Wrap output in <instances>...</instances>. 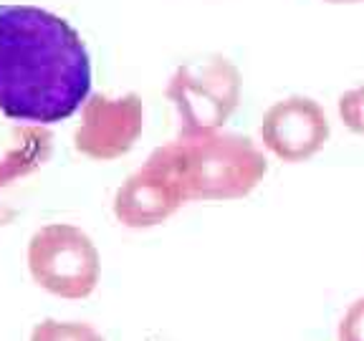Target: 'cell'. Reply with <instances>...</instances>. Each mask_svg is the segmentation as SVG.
Wrapping results in <instances>:
<instances>
[{
    "instance_id": "3",
    "label": "cell",
    "mask_w": 364,
    "mask_h": 341,
    "mask_svg": "<svg viewBox=\"0 0 364 341\" xmlns=\"http://www.w3.org/2000/svg\"><path fill=\"white\" fill-rule=\"evenodd\" d=\"M30 341H104V336L91 326L79 321H43L33 329Z\"/></svg>"
},
{
    "instance_id": "1",
    "label": "cell",
    "mask_w": 364,
    "mask_h": 341,
    "mask_svg": "<svg viewBox=\"0 0 364 341\" xmlns=\"http://www.w3.org/2000/svg\"><path fill=\"white\" fill-rule=\"evenodd\" d=\"M91 91L81 35L35 5H0V111L13 122L56 124Z\"/></svg>"
},
{
    "instance_id": "4",
    "label": "cell",
    "mask_w": 364,
    "mask_h": 341,
    "mask_svg": "<svg viewBox=\"0 0 364 341\" xmlns=\"http://www.w3.org/2000/svg\"><path fill=\"white\" fill-rule=\"evenodd\" d=\"M339 341H364V301H357L339 324Z\"/></svg>"
},
{
    "instance_id": "2",
    "label": "cell",
    "mask_w": 364,
    "mask_h": 341,
    "mask_svg": "<svg viewBox=\"0 0 364 341\" xmlns=\"http://www.w3.org/2000/svg\"><path fill=\"white\" fill-rule=\"evenodd\" d=\"M33 260H35L33 271L38 280L59 296L81 298L94 288L96 268H94L91 255H84L71 248H66L61 255V250L56 248L53 253H35Z\"/></svg>"
}]
</instances>
